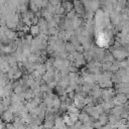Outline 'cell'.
Returning <instances> with one entry per match:
<instances>
[{
	"label": "cell",
	"mask_w": 129,
	"mask_h": 129,
	"mask_svg": "<svg viewBox=\"0 0 129 129\" xmlns=\"http://www.w3.org/2000/svg\"><path fill=\"white\" fill-rule=\"evenodd\" d=\"M108 118H109V123H111V124H116L118 121L121 120V117L120 116L115 115V114H112V113L110 115H108Z\"/></svg>",
	"instance_id": "obj_2"
},
{
	"label": "cell",
	"mask_w": 129,
	"mask_h": 129,
	"mask_svg": "<svg viewBox=\"0 0 129 129\" xmlns=\"http://www.w3.org/2000/svg\"><path fill=\"white\" fill-rule=\"evenodd\" d=\"M13 119H14V113H13L12 111H10L9 109L6 110V111L2 114V120L5 121L6 123H10Z\"/></svg>",
	"instance_id": "obj_1"
},
{
	"label": "cell",
	"mask_w": 129,
	"mask_h": 129,
	"mask_svg": "<svg viewBox=\"0 0 129 129\" xmlns=\"http://www.w3.org/2000/svg\"><path fill=\"white\" fill-rule=\"evenodd\" d=\"M42 126H43L44 129H51V128L54 127V120H47V119H45L43 121V125Z\"/></svg>",
	"instance_id": "obj_3"
},
{
	"label": "cell",
	"mask_w": 129,
	"mask_h": 129,
	"mask_svg": "<svg viewBox=\"0 0 129 129\" xmlns=\"http://www.w3.org/2000/svg\"><path fill=\"white\" fill-rule=\"evenodd\" d=\"M102 126H103V125L100 123V121H95V122L93 123V127H94V129H100Z\"/></svg>",
	"instance_id": "obj_6"
},
{
	"label": "cell",
	"mask_w": 129,
	"mask_h": 129,
	"mask_svg": "<svg viewBox=\"0 0 129 129\" xmlns=\"http://www.w3.org/2000/svg\"><path fill=\"white\" fill-rule=\"evenodd\" d=\"M30 32H31V34L32 35H38L39 34V32H40V28H39V26L38 25H32V26H30Z\"/></svg>",
	"instance_id": "obj_5"
},
{
	"label": "cell",
	"mask_w": 129,
	"mask_h": 129,
	"mask_svg": "<svg viewBox=\"0 0 129 129\" xmlns=\"http://www.w3.org/2000/svg\"><path fill=\"white\" fill-rule=\"evenodd\" d=\"M99 121H100V123L104 126V125H106L108 122H109V118H108V115H106V114H101L100 116H99V119H98Z\"/></svg>",
	"instance_id": "obj_4"
},
{
	"label": "cell",
	"mask_w": 129,
	"mask_h": 129,
	"mask_svg": "<svg viewBox=\"0 0 129 129\" xmlns=\"http://www.w3.org/2000/svg\"><path fill=\"white\" fill-rule=\"evenodd\" d=\"M127 97H128V99H129V93H128V96H127Z\"/></svg>",
	"instance_id": "obj_7"
}]
</instances>
